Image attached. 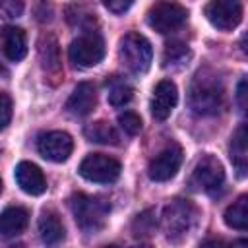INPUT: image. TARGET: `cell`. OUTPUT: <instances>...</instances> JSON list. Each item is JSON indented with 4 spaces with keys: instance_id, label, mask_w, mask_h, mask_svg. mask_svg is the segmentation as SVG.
<instances>
[{
    "instance_id": "6da1fadb",
    "label": "cell",
    "mask_w": 248,
    "mask_h": 248,
    "mask_svg": "<svg viewBox=\"0 0 248 248\" xmlns=\"http://www.w3.org/2000/svg\"><path fill=\"white\" fill-rule=\"evenodd\" d=\"M223 97L225 93H223L221 79L213 74L200 72L190 83L188 105L192 112L198 116H213L221 110Z\"/></svg>"
},
{
    "instance_id": "7a4b0ae2",
    "label": "cell",
    "mask_w": 248,
    "mask_h": 248,
    "mask_svg": "<svg viewBox=\"0 0 248 248\" xmlns=\"http://www.w3.org/2000/svg\"><path fill=\"white\" fill-rule=\"evenodd\" d=\"M70 209L78 227L83 232H97L105 227L110 205L103 198L87 196V194H74L70 198Z\"/></svg>"
},
{
    "instance_id": "3957f363",
    "label": "cell",
    "mask_w": 248,
    "mask_h": 248,
    "mask_svg": "<svg viewBox=\"0 0 248 248\" xmlns=\"http://www.w3.org/2000/svg\"><path fill=\"white\" fill-rule=\"evenodd\" d=\"M118 58L128 72H132L136 76L145 74L151 66V60H153L151 43L140 33H126L120 39Z\"/></svg>"
},
{
    "instance_id": "277c9868",
    "label": "cell",
    "mask_w": 248,
    "mask_h": 248,
    "mask_svg": "<svg viewBox=\"0 0 248 248\" xmlns=\"http://www.w3.org/2000/svg\"><path fill=\"white\" fill-rule=\"evenodd\" d=\"M198 221V209L188 200H172L163 209V229L169 240H182L194 229Z\"/></svg>"
},
{
    "instance_id": "5b68a950",
    "label": "cell",
    "mask_w": 248,
    "mask_h": 248,
    "mask_svg": "<svg viewBox=\"0 0 248 248\" xmlns=\"http://www.w3.org/2000/svg\"><path fill=\"white\" fill-rule=\"evenodd\" d=\"M188 19V12L170 0H161L155 6L149 8L147 12V25L155 29L161 35H169L178 31Z\"/></svg>"
},
{
    "instance_id": "8992f818",
    "label": "cell",
    "mask_w": 248,
    "mask_h": 248,
    "mask_svg": "<svg viewBox=\"0 0 248 248\" xmlns=\"http://www.w3.org/2000/svg\"><path fill=\"white\" fill-rule=\"evenodd\" d=\"M223 184H225L223 165L219 163L217 157L203 155L192 170V186L196 190H202V192L209 194V196H215L223 190Z\"/></svg>"
},
{
    "instance_id": "52a82bcc",
    "label": "cell",
    "mask_w": 248,
    "mask_h": 248,
    "mask_svg": "<svg viewBox=\"0 0 248 248\" xmlns=\"http://www.w3.org/2000/svg\"><path fill=\"white\" fill-rule=\"evenodd\" d=\"M68 56L79 68L97 66L105 56V43L99 33H93V31L83 33L70 43Z\"/></svg>"
},
{
    "instance_id": "ba28073f",
    "label": "cell",
    "mask_w": 248,
    "mask_h": 248,
    "mask_svg": "<svg viewBox=\"0 0 248 248\" xmlns=\"http://www.w3.org/2000/svg\"><path fill=\"white\" fill-rule=\"evenodd\" d=\"M79 174L97 184H110L120 176V163L103 153H89L79 163Z\"/></svg>"
},
{
    "instance_id": "9c48e42d",
    "label": "cell",
    "mask_w": 248,
    "mask_h": 248,
    "mask_svg": "<svg viewBox=\"0 0 248 248\" xmlns=\"http://www.w3.org/2000/svg\"><path fill=\"white\" fill-rule=\"evenodd\" d=\"M72 149H74V140L66 132L52 130V132H45L37 138L39 155L50 163H64L72 155Z\"/></svg>"
},
{
    "instance_id": "30bf717a",
    "label": "cell",
    "mask_w": 248,
    "mask_h": 248,
    "mask_svg": "<svg viewBox=\"0 0 248 248\" xmlns=\"http://www.w3.org/2000/svg\"><path fill=\"white\" fill-rule=\"evenodd\" d=\"M180 165H182V147L178 143H170L149 161L147 174L153 182H167L178 172Z\"/></svg>"
},
{
    "instance_id": "8fae6325",
    "label": "cell",
    "mask_w": 248,
    "mask_h": 248,
    "mask_svg": "<svg viewBox=\"0 0 248 248\" xmlns=\"http://www.w3.org/2000/svg\"><path fill=\"white\" fill-rule=\"evenodd\" d=\"M207 21L221 29L231 31L242 21V2L240 0H211L205 6Z\"/></svg>"
},
{
    "instance_id": "7c38bea8",
    "label": "cell",
    "mask_w": 248,
    "mask_h": 248,
    "mask_svg": "<svg viewBox=\"0 0 248 248\" xmlns=\"http://www.w3.org/2000/svg\"><path fill=\"white\" fill-rule=\"evenodd\" d=\"M178 101V91L176 85L170 79H161L155 89H153V97H151V116L155 120H167L172 112V108L176 107Z\"/></svg>"
},
{
    "instance_id": "4fadbf2b",
    "label": "cell",
    "mask_w": 248,
    "mask_h": 248,
    "mask_svg": "<svg viewBox=\"0 0 248 248\" xmlns=\"http://www.w3.org/2000/svg\"><path fill=\"white\" fill-rule=\"evenodd\" d=\"M16 182L29 196H41L46 190V180L43 170L29 161H21L16 167Z\"/></svg>"
},
{
    "instance_id": "5bb4252c",
    "label": "cell",
    "mask_w": 248,
    "mask_h": 248,
    "mask_svg": "<svg viewBox=\"0 0 248 248\" xmlns=\"http://www.w3.org/2000/svg\"><path fill=\"white\" fill-rule=\"evenodd\" d=\"M0 43H2V50L6 54L8 60L12 62H19L25 58L27 54V39L21 27L16 25H4L0 29Z\"/></svg>"
},
{
    "instance_id": "9a60e30c",
    "label": "cell",
    "mask_w": 248,
    "mask_h": 248,
    "mask_svg": "<svg viewBox=\"0 0 248 248\" xmlns=\"http://www.w3.org/2000/svg\"><path fill=\"white\" fill-rule=\"evenodd\" d=\"M95 105H97V93H95L93 83L81 81L72 91V95L66 103V110L74 116H87L95 108Z\"/></svg>"
},
{
    "instance_id": "2e32d148",
    "label": "cell",
    "mask_w": 248,
    "mask_h": 248,
    "mask_svg": "<svg viewBox=\"0 0 248 248\" xmlns=\"http://www.w3.org/2000/svg\"><path fill=\"white\" fill-rule=\"evenodd\" d=\"M29 223V211L25 207L14 205L0 213V234L2 236H16L19 234Z\"/></svg>"
},
{
    "instance_id": "e0dca14e",
    "label": "cell",
    "mask_w": 248,
    "mask_h": 248,
    "mask_svg": "<svg viewBox=\"0 0 248 248\" xmlns=\"http://www.w3.org/2000/svg\"><path fill=\"white\" fill-rule=\"evenodd\" d=\"M37 227H39V234H41L43 242H46V244H58L66 236L64 225L54 211H48V209L43 211L37 221Z\"/></svg>"
},
{
    "instance_id": "ac0fdd59",
    "label": "cell",
    "mask_w": 248,
    "mask_h": 248,
    "mask_svg": "<svg viewBox=\"0 0 248 248\" xmlns=\"http://www.w3.org/2000/svg\"><path fill=\"white\" fill-rule=\"evenodd\" d=\"M231 161L234 169L238 170V176L246 174V163H248V149H246V126H238V130L232 134L231 140Z\"/></svg>"
},
{
    "instance_id": "d6986e66",
    "label": "cell",
    "mask_w": 248,
    "mask_h": 248,
    "mask_svg": "<svg viewBox=\"0 0 248 248\" xmlns=\"http://www.w3.org/2000/svg\"><path fill=\"white\" fill-rule=\"evenodd\" d=\"M225 223L227 227L234 231H246L248 229V198L240 196L236 202H232L225 211Z\"/></svg>"
},
{
    "instance_id": "ffe728a7",
    "label": "cell",
    "mask_w": 248,
    "mask_h": 248,
    "mask_svg": "<svg viewBox=\"0 0 248 248\" xmlns=\"http://www.w3.org/2000/svg\"><path fill=\"white\" fill-rule=\"evenodd\" d=\"M85 138L89 141L95 143H103V145H116L118 143V132L114 130V126H110L105 120L93 122L85 128Z\"/></svg>"
},
{
    "instance_id": "44dd1931",
    "label": "cell",
    "mask_w": 248,
    "mask_h": 248,
    "mask_svg": "<svg viewBox=\"0 0 248 248\" xmlns=\"http://www.w3.org/2000/svg\"><path fill=\"white\" fill-rule=\"evenodd\" d=\"M39 54L43 68L46 72H58L60 70V58H58V45L52 35H43L39 43Z\"/></svg>"
},
{
    "instance_id": "7402d4cb",
    "label": "cell",
    "mask_w": 248,
    "mask_h": 248,
    "mask_svg": "<svg viewBox=\"0 0 248 248\" xmlns=\"http://www.w3.org/2000/svg\"><path fill=\"white\" fill-rule=\"evenodd\" d=\"M190 58V50L182 43H169L163 54V66H182Z\"/></svg>"
},
{
    "instance_id": "603a6c76",
    "label": "cell",
    "mask_w": 248,
    "mask_h": 248,
    "mask_svg": "<svg viewBox=\"0 0 248 248\" xmlns=\"http://www.w3.org/2000/svg\"><path fill=\"white\" fill-rule=\"evenodd\" d=\"M132 97H134V91L124 81H116L108 89V103L112 107H124V105H128L132 101Z\"/></svg>"
},
{
    "instance_id": "cb8c5ba5",
    "label": "cell",
    "mask_w": 248,
    "mask_h": 248,
    "mask_svg": "<svg viewBox=\"0 0 248 248\" xmlns=\"http://www.w3.org/2000/svg\"><path fill=\"white\" fill-rule=\"evenodd\" d=\"M155 217H153V211H143L140 213L136 219H134V225H132V231H134V236H149L155 232Z\"/></svg>"
},
{
    "instance_id": "d4e9b609",
    "label": "cell",
    "mask_w": 248,
    "mask_h": 248,
    "mask_svg": "<svg viewBox=\"0 0 248 248\" xmlns=\"http://www.w3.org/2000/svg\"><path fill=\"white\" fill-rule=\"evenodd\" d=\"M118 124H120V128H122L128 136H136V134L141 130V118H140L136 112H132V110L120 112V114H118Z\"/></svg>"
},
{
    "instance_id": "484cf974",
    "label": "cell",
    "mask_w": 248,
    "mask_h": 248,
    "mask_svg": "<svg viewBox=\"0 0 248 248\" xmlns=\"http://www.w3.org/2000/svg\"><path fill=\"white\" fill-rule=\"evenodd\" d=\"M23 12V0H0V19L19 17Z\"/></svg>"
},
{
    "instance_id": "4316f807",
    "label": "cell",
    "mask_w": 248,
    "mask_h": 248,
    "mask_svg": "<svg viewBox=\"0 0 248 248\" xmlns=\"http://www.w3.org/2000/svg\"><path fill=\"white\" fill-rule=\"evenodd\" d=\"M12 120V99L0 91V132L10 124Z\"/></svg>"
},
{
    "instance_id": "83f0119b",
    "label": "cell",
    "mask_w": 248,
    "mask_h": 248,
    "mask_svg": "<svg viewBox=\"0 0 248 248\" xmlns=\"http://www.w3.org/2000/svg\"><path fill=\"white\" fill-rule=\"evenodd\" d=\"M132 2L134 0H101V4L112 14H124L132 6Z\"/></svg>"
},
{
    "instance_id": "f1b7e54d",
    "label": "cell",
    "mask_w": 248,
    "mask_h": 248,
    "mask_svg": "<svg viewBox=\"0 0 248 248\" xmlns=\"http://www.w3.org/2000/svg\"><path fill=\"white\" fill-rule=\"evenodd\" d=\"M39 6L43 8V12H37V19H39V21H46V19H50V16H52V8H50L45 0H41Z\"/></svg>"
},
{
    "instance_id": "f546056e",
    "label": "cell",
    "mask_w": 248,
    "mask_h": 248,
    "mask_svg": "<svg viewBox=\"0 0 248 248\" xmlns=\"http://www.w3.org/2000/svg\"><path fill=\"white\" fill-rule=\"evenodd\" d=\"M244 95H246V79L242 78V79H240V83H238V95H236L242 110H244V107H246V103H244Z\"/></svg>"
},
{
    "instance_id": "4dcf8cb0",
    "label": "cell",
    "mask_w": 248,
    "mask_h": 248,
    "mask_svg": "<svg viewBox=\"0 0 248 248\" xmlns=\"http://www.w3.org/2000/svg\"><path fill=\"white\" fill-rule=\"evenodd\" d=\"M6 74V70H4V66H2V62H0V76H4Z\"/></svg>"
},
{
    "instance_id": "1f68e13d",
    "label": "cell",
    "mask_w": 248,
    "mask_h": 248,
    "mask_svg": "<svg viewBox=\"0 0 248 248\" xmlns=\"http://www.w3.org/2000/svg\"><path fill=\"white\" fill-rule=\"evenodd\" d=\"M0 192H2V180H0Z\"/></svg>"
}]
</instances>
